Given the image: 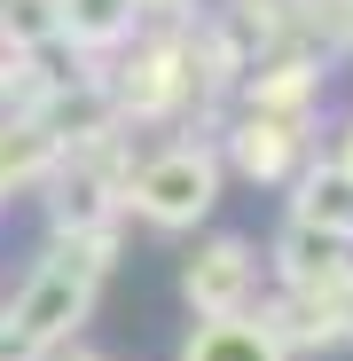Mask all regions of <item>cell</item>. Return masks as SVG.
Here are the masks:
<instances>
[{
  "mask_svg": "<svg viewBox=\"0 0 353 361\" xmlns=\"http://www.w3.org/2000/svg\"><path fill=\"white\" fill-rule=\"evenodd\" d=\"M212 197H220V165L204 157V149H157L142 173H134V212L142 220H157V228H189V220H204L212 212Z\"/></svg>",
  "mask_w": 353,
  "mask_h": 361,
  "instance_id": "obj_1",
  "label": "cell"
},
{
  "mask_svg": "<svg viewBox=\"0 0 353 361\" xmlns=\"http://www.w3.org/2000/svg\"><path fill=\"white\" fill-rule=\"evenodd\" d=\"M118 8H134V0H71V24H79V32H110Z\"/></svg>",
  "mask_w": 353,
  "mask_h": 361,
  "instance_id": "obj_4",
  "label": "cell"
},
{
  "mask_svg": "<svg viewBox=\"0 0 353 361\" xmlns=\"http://www.w3.org/2000/svg\"><path fill=\"white\" fill-rule=\"evenodd\" d=\"M189 361H283V353H275V338H267V330L228 322V314H220L212 330H197V338H189Z\"/></svg>",
  "mask_w": 353,
  "mask_h": 361,
  "instance_id": "obj_3",
  "label": "cell"
},
{
  "mask_svg": "<svg viewBox=\"0 0 353 361\" xmlns=\"http://www.w3.org/2000/svg\"><path fill=\"white\" fill-rule=\"evenodd\" d=\"M181 290H189V307H204V314H235V307H244V290H252V252L235 244V235L204 244V252L189 259Z\"/></svg>",
  "mask_w": 353,
  "mask_h": 361,
  "instance_id": "obj_2",
  "label": "cell"
}]
</instances>
